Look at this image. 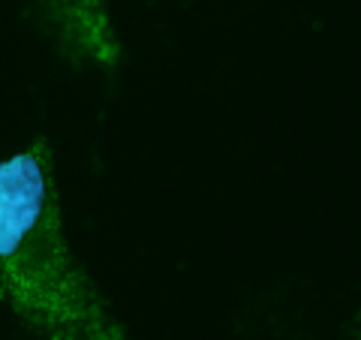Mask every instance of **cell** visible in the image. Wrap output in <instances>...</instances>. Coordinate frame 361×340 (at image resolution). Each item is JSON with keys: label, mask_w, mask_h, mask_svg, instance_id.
<instances>
[{"label": "cell", "mask_w": 361, "mask_h": 340, "mask_svg": "<svg viewBox=\"0 0 361 340\" xmlns=\"http://www.w3.org/2000/svg\"><path fill=\"white\" fill-rule=\"evenodd\" d=\"M0 304L37 340H130L66 244L45 135L0 160Z\"/></svg>", "instance_id": "6da1fadb"}, {"label": "cell", "mask_w": 361, "mask_h": 340, "mask_svg": "<svg viewBox=\"0 0 361 340\" xmlns=\"http://www.w3.org/2000/svg\"><path fill=\"white\" fill-rule=\"evenodd\" d=\"M33 6L66 63H94L103 70L118 66L121 42L111 28L106 0H33Z\"/></svg>", "instance_id": "7a4b0ae2"}, {"label": "cell", "mask_w": 361, "mask_h": 340, "mask_svg": "<svg viewBox=\"0 0 361 340\" xmlns=\"http://www.w3.org/2000/svg\"><path fill=\"white\" fill-rule=\"evenodd\" d=\"M343 340H361V310L349 320V325L343 328Z\"/></svg>", "instance_id": "3957f363"}]
</instances>
